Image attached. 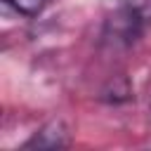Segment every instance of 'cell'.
I'll use <instances>...</instances> for the list:
<instances>
[{"instance_id":"6da1fadb","label":"cell","mask_w":151,"mask_h":151,"mask_svg":"<svg viewBox=\"0 0 151 151\" xmlns=\"http://www.w3.org/2000/svg\"><path fill=\"white\" fill-rule=\"evenodd\" d=\"M151 31V0H116L99 26V47L125 52Z\"/></svg>"},{"instance_id":"7a4b0ae2","label":"cell","mask_w":151,"mask_h":151,"mask_svg":"<svg viewBox=\"0 0 151 151\" xmlns=\"http://www.w3.org/2000/svg\"><path fill=\"white\" fill-rule=\"evenodd\" d=\"M21 146L24 149H66L71 146V130L64 118H50Z\"/></svg>"},{"instance_id":"3957f363","label":"cell","mask_w":151,"mask_h":151,"mask_svg":"<svg viewBox=\"0 0 151 151\" xmlns=\"http://www.w3.org/2000/svg\"><path fill=\"white\" fill-rule=\"evenodd\" d=\"M2 2H5V7H9L14 14L26 17V19H35V17L45 9V5H47L50 0H2Z\"/></svg>"}]
</instances>
